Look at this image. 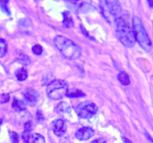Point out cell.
<instances>
[{"label": "cell", "instance_id": "obj_1", "mask_svg": "<svg viewBox=\"0 0 153 143\" xmlns=\"http://www.w3.org/2000/svg\"><path fill=\"white\" fill-rule=\"evenodd\" d=\"M53 44L62 55L68 60H76L80 58L82 51L80 47L74 41L62 35H56Z\"/></svg>", "mask_w": 153, "mask_h": 143}, {"label": "cell", "instance_id": "obj_2", "mask_svg": "<svg viewBox=\"0 0 153 143\" xmlns=\"http://www.w3.org/2000/svg\"><path fill=\"white\" fill-rule=\"evenodd\" d=\"M114 24L116 34L122 44L126 47H134L136 40L133 29L130 27L128 23L123 17H119L114 20Z\"/></svg>", "mask_w": 153, "mask_h": 143}, {"label": "cell", "instance_id": "obj_3", "mask_svg": "<svg viewBox=\"0 0 153 143\" xmlns=\"http://www.w3.org/2000/svg\"><path fill=\"white\" fill-rule=\"evenodd\" d=\"M132 29L137 42L139 44L142 49L146 52H149L152 47V42L142 20L137 16H134L132 18Z\"/></svg>", "mask_w": 153, "mask_h": 143}, {"label": "cell", "instance_id": "obj_4", "mask_svg": "<svg viewBox=\"0 0 153 143\" xmlns=\"http://www.w3.org/2000/svg\"><path fill=\"white\" fill-rule=\"evenodd\" d=\"M68 89V85L66 81L62 79H54L47 86L46 93L50 99L59 101L65 96Z\"/></svg>", "mask_w": 153, "mask_h": 143}, {"label": "cell", "instance_id": "obj_5", "mask_svg": "<svg viewBox=\"0 0 153 143\" xmlns=\"http://www.w3.org/2000/svg\"><path fill=\"white\" fill-rule=\"evenodd\" d=\"M100 8L103 17L110 23V18L115 20L120 17L122 8L118 1H101Z\"/></svg>", "mask_w": 153, "mask_h": 143}, {"label": "cell", "instance_id": "obj_6", "mask_svg": "<svg viewBox=\"0 0 153 143\" xmlns=\"http://www.w3.org/2000/svg\"><path fill=\"white\" fill-rule=\"evenodd\" d=\"M98 112L96 104L91 101H83L75 107V113L80 119H90Z\"/></svg>", "mask_w": 153, "mask_h": 143}, {"label": "cell", "instance_id": "obj_7", "mask_svg": "<svg viewBox=\"0 0 153 143\" xmlns=\"http://www.w3.org/2000/svg\"><path fill=\"white\" fill-rule=\"evenodd\" d=\"M23 97L26 104L30 107H35L38 103L39 94L35 90L32 88H27L23 93Z\"/></svg>", "mask_w": 153, "mask_h": 143}, {"label": "cell", "instance_id": "obj_8", "mask_svg": "<svg viewBox=\"0 0 153 143\" xmlns=\"http://www.w3.org/2000/svg\"><path fill=\"white\" fill-rule=\"evenodd\" d=\"M94 134H95V131L93 130V129L89 127H84L76 130V132L75 133V137L76 139L80 141H86L92 138Z\"/></svg>", "mask_w": 153, "mask_h": 143}, {"label": "cell", "instance_id": "obj_9", "mask_svg": "<svg viewBox=\"0 0 153 143\" xmlns=\"http://www.w3.org/2000/svg\"><path fill=\"white\" fill-rule=\"evenodd\" d=\"M22 138L25 143H45V139L39 133L22 134Z\"/></svg>", "mask_w": 153, "mask_h": 143}, {"label": "cell", "instance_id": "obj_10", "mask_svg": "<svg viewBox=\"0 0 153 143\" xmlns=\"http://www.w3.org/2000/svg\"><path fill=\"white\" fill-rule=\"evenodd\" d=\"M53 130L57 136H62L66 132V124L62 119H56L53 123Z\"/></svg>", "mask_w": 153, "mask_h": 143}, {"label": "cell", "instance_id": "obj_11", "mask_svg": "<svg viewBox=\"0 0 153 143\" xmlns=\"http://www.w3.org/2000/svg\"><path fill=\"white\" fill-rule=\"evenodd\" d=\"M66 96H68V98H78L85 97L86 96V94L80 89L73 88H71V89H68Z\"/></svg>", "mask_w": 153, "mask_h": 143}, {"label": "cell", "instance_id": "obj_12", "mask_svg": "<svg viewBox=\"0 0 153 143\" xmlns=\"http://www.w3.org/2000/svg\"><path fill=\"white\" fill-rule=\"evenodd\" d=\"M62 23L64 25L65 27L71 28L74 26V20L72 18L70 12L68 11H65L62 13Z\"/></svg>", "mask_w": 153, "mask_h": 143}, {"label": "cell", "instance_id": "obj_13", "mask_svg": "<svg viewBox=\"0 0 153 143\" xmlns=\"http://www.w3.org/2000/svg\"><path fill=\"white\" fill-rule=\"evenodd\" d=\"M26 103L25 101H21L20 99H17V98H14L12 101V108L14 109L15 111L17 112H20L23 111V110H26Z\"/></svg>", "mask_w": 153, "mask_h": 143}, {"label": "cell", "instance_id": "obj_14", "mask_svg": "<svg viewBox=\"0 0 153 143\" xmlns=\"http://www.w3.org/2000/svg\"><path fill=\"white\" fill-rule=\"evenodd\" d=\"M118 80L123 85H128L131 83V79L128 74L125 71H120L118 74Z\"/></svg>", "mask_w": 153, "mask_h": 143}, {"label": "cell", "instance_id": "obj_15", "mask_svg": "<svg viewBox=\"0 0 153 143\" xmlns=\"http://www.w3.org/2000/svg\"><path fill=\"white\" fill-rule=\"evenodd\" d=\"M15 76L19 81H24L27 79L28 72L26 69L22 67V68L18 69V70L16 71Z\"/></svg>", "mask_w": 153, "mask_h": 143}, {"label": "cell", "instance_id": "obj_16", "mask_svg": "<svg viewBox=\"0 0 153 143\" xmlns=\"http://www.w3.org/2000/svg\"><path fill=\"white\" fill-rule=\"evenodd\" d=\"M56 110L59 113H69L71 110V106L67 102L62 101L57 104Z\"/></svg>", "mask_w": 153, "mask_h": 143}, {"label": "cell", "instance_id": "obj_17", "mask_svg": "<svg viewBox=\"0 0 153 143\" xmlns=\"http://www.w3.org/2000/svg\"><path fill=\"white\" fill-rule=\"evenodd\" d=\"M8 51V44L5 40L0 38V58L5 56Z\"/></svg>", "mask_w": 153, "mask_h": 143}, {"label": "cell", "instance_id": "obj_18", "mask_svg": "<svg viewBox=\"0 0 153 143\" xmlns=\"http://www.w3.org/2000/svg\"><path fill=\"white\" fill-rule=\"evenodd\" d=\"M32 127H33V125H32V122L31 121L26 122L24 124V131H23V134L27 135V134L31 133L32 130Z\"/></svg>", "mask_w": 153, "mask_h": 143}, {"label": "cell", "instance_id": "obj_19", "mask_svg": "<svg viewBox=\"0 0 153 143\" xmlns=\"http://www.w3.org/2000/svg\"><path fill=\"white\" fill-rule=\"evenodd\" d=\"M32 50L34 54H35L37 56H40L43 53V47L40 44H35V45H34L32 47Z\"/></svg>", "mask_w": 153, "mask_h": 143}, {"label": "cell", "instance_id": "obj_20", "mask_svg": "<svg viewBox=\"0 0 153 143\" xmlns=\"http://www.w3.org/2000/svg\"><path fill=\"white\" fill-rule=\"evenodd\" d=\"M10 139H11V143H19L20 142V137L19 135L14 131H9Z\"/></svg>", "mask_w": 153, "mask_h": 143}, {"label": "cell", "instance_id": "obj_21", "mask_svg": "<svg viewBox=\"0 0 153 143\" xmlns=\"http://www.w3.org/2000/svg\"><path fill=\"white\" fill-rule=\"evenodd\" d=\"M19 61H20L21 64H25V65H27L30 63V60H29V58L27 56L24 55V54H22L20 56V57L19 58Z\"/></svg>", "mask_w": 153, "mask_h": 143}, {"label": "cell", "instance_id": "obj_22", "mask_svg": "<svg viewBox=\"0 0 153 143\" xmlns=\"http://www.w3.org/2000/svg\"><path fill=\"white\" fill-rule=\"evenodd\" d=\"M7 3H8V1H0V6H1V8L4 11H5L7 14H9V9L7 6Z\"/></svg>", "mask_w": 153, "mask_h": 143}, {"label": "cell", "instance_id": "obj_23", "mask_svg": "<svg viewBox=\"0 0 153 143\" xmlns=\"http://www.w3.org/2000/svg\"><path fill=\"white\" fill-rule=\"evenodd\" d=\"M10 99V96L8 94H2L0 95V102L1 103H7L8 102Z\"/></svg>", "mask_w": 153, "mask_h": 143}, {"label": "cell", "instance_id": "obj_24", "mask_svg": "<svg viewBox=\"0 0 153 143\" xmlns=\"http://www.w3.org/2000/svg\"><path fill=\"white\" fill-rule=\"evenodd\" d=\"M80 30H81V32H82V33L83 34V35H85V36L86 37H87L88 38H89V39H91V40H92V41H95V39H94L93 38H92V37H91L90 35H89V34L87 32V31L86 30V29H85V28L83 27V26H80Z\"/></svg>", "mask_w": 153, "mask_h": 143}, {"label": "cell", "instance_id": "obj_25", "mask_svg": "<svg viewBox=\"0 0 153 143\" xmlns=\"http://www.w3.org/2000/svg\"><path fill=\"white\" fill-rule=\"evenodd\" d=\"M36 117H37V120H38V122H42V121H43L44 119H45V117H44L43 116V113H42V112L41 111V110H38V111H37Z\"/></svg>", "mask_w": 153, "mask_h": 143}, {"label": "cell", "instance_id": "obj_26", "mask_svg": "<svg viewBox=\"0 0 153 143\" xmlns=\"http://www.w3.org/2000/svg\"><path fill=\"white\" fill-rule=\"evenodd\" d=\"M91 143H107V140L104 138H98L93 140Z\"/></svg>", "mask_w": 153, "mask_h": 143}, {"label": "cell", "instance_id": "obj_27", "mask_svg": "<svg viewBox=\"0 0 153 143\" xmlns=\"http://www.w3.org/2000/svg\"><path fill=\"white\" fill-rule=\"evenodd\" d=\"M147 3L149 4L150 8H153V1H147Z\"/></svg>", "mask_w": 153, "mask_h": 143}, {"label": "cell", "instance_id": "obj_28", "mask_svg": "<svg viewBox=\"0 0 153 143\" xmlns=\"http://www.w3.org/2000/svg\"><path fill=\"white\" fill-rule=\"evenodd\" d=\"M2 119L0 118V125L2 124Z\"/></svg>", "mask_w": 153, "mask_h": 143}]
</instances>
